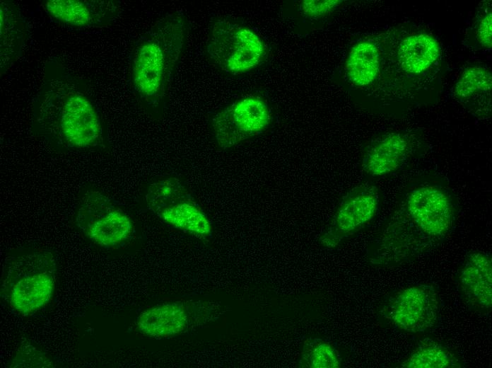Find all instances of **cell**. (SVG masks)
Wrapping results in <instances>:
<instances>
[{
  "mask_svg": "<svg viewBox=\"0 0 492 368\" xmlns=\"http://www.w3.org/2000/svg\"><path fill=\"white\" fill-rule=\"evenodd\" d=\"M42 6L54 21L74 29L105 26L120 9L115 0H45Z\"/></svg>",
  "mask_w": 492,
  "mask_h": 368,
  "instance_id": "obj_8",
  "label": "cell"
},
{
  "mask_svg": "<svg viewBox=\"0 0 492 368\" xmlns=\"http://www.w3.org/2000/svg\"><path fill=\"white\" fill-rule=\"evenodd\" d=\"M188 317L184 306L177 303L164 304L143 311L136 326L144 334L157 338L175 336L184 330Z\"/></svg>",
  "mask_w": 492,
  "mask_h": 368,
  "instance_id": "obj_13",
  "label": "cell"
},
{
  "mask_svg": "<svg viewBox=\"0 0 492 368\" xmlns=\"http://www.w3.org/2000/svg\"><path fill=\"white\" fill-rule=\"evenodd\" d=\"M299 366L303 368H339L337 352L328 342L320 338H309L303 344Z\"/></svg>",
  "mask_w": 492,
  "mask_h": 368,
  "instance_id": "obj_19",
  "label": "cell"
},
{
  "mask_svg": "<svg viewBox=\"0 0 492 368\" xmlns=\"http://www.w3.org/2000/svg\"><path fill=\"white\" fill-rule=\"evenodd\" d=\"M407 368H449L455 367V359L440 345L430 340L420 343L402 364Z\"/></svg>",
  "mask_w": 492,
  "mask_h": 368,
  "instance_id": "obj_18",
  "label": "cell"
},
{
  "mask_svg": "<svg viewBox=\"0 0 492 368\" xmlns=\"http://www.w3.org/2000/svg\"><path fill=\"white\" fill-rule=\"evenodd\" d=\"M440 46L427 33L409 35L402 40L398 49L401 67L411 74H419L428 69L438 59Z\"/></svg>",
  "mask_w": 492,
  "mask_h": 368,
  "instance_id": "obj_14",
  "label": "cell"
},
{
  "mask_svg": "<svg viewBox=\"0 0 492 368\" xmlns=\"http://www.w3.org/2000/svg\"><path fill=\"white\" fill-rule=\"evenodd\" d=\"M409 149V141L404 134L397 132L385 134L366 150L363 159V168L365 173L375 177L391 173L402 165Z\"/></svg>",
  "mask_w": 492,
  "mask_h": 368,
  "instance_id": "obj_12",
  "label": "cell"
},
{
  "mask_svg": "<svg viewBox=\"0 0 492 368\" xmlns=\"http://www.w3.org/2000/svg\"><path fill=\"white\" fill-rule=\"evenodd\" d=\"M112 209L110 201L100 193L90 195L84 202L76 217L77 225L84 232L106 213Z\"/></svg>",
  "mask_w": 492,
  "mask_h": 368,
  "instance_id": "obj_22",
  "label": "cell"
},
{
  "mask_svg": "<svg viewBox=\"0 0 492 368\" xmlns=\"http://www.w3.org/2000/svg\"><path fill=\"white\" fill-rule=\"evenodd\" d=\"M158 214L170 225L196 236L206 237L211 233L206 216L189 201L168 207Z\"/></svg>",
  "mask_w": 492,
  "mask_h": 368,
  "instance_id": "obj_16",
  "label": "cell"
},
{
  "mask_svg": "<svg viewBox=\"0 0 492 368\" xmlns=\"http://www.w3.org/2000/svg\"><path fill=\"white\" fill-rule=\"evenodd\" d=\"M25 268L16 277L14 284L11 286L8 299L11 307L18 313L28 315L43 307L51 299L54 280L48 265L40 269Z\"/></svg>",
  "mask_w": 492,
  "mask_h": 368,
  "instance_id": "obj_9",
  "label": "cell"
},
{
  "mask_svg": "<svg viewBox=\"0 0 492 368\" xmlns=\"http://www.w3.org/2000/svg\"><path fill=\"white\" fill-rule=\"evenodd\" d=\"M459 282L462 293L472 308L483 313L491 310L492 262L488 253H470L462 267Z\"/></svg>",
  "mask_w": 492,
  "mask_h": 368,
  "instance_id": "obj_10",
  "label": "cell"
},
{
  "mask_svg": "<svg viewBox=\"0 0 492 368\" xmlns=\"http://www.w3.org/2000/svg\"><path fill=\"white\" fill-rule=\"evenodd\" d=\"M132 230V224L126 214L112 209L94 222L86 235L95 243L113 246L126 240Z\"/></svg>",
  "mask_w": 492,
  "mask_h": 368,
  "instance_id": "obj_17",
  "label": "cell"
},
{
  "mask_svg": "<svg viewBox=\"0 0 492 368\" xmlns=\"http://www.w3.org/2000/svg\"><path fill=\"white\" fill-rule=\"evenodd\" d=\"M206 49L216 65L233 74L254 69L266 54L265 45L257 34L247 27L227 20L213 23Z\"/></svg>",
  "mask_w": 492,
  "mask_h": 368,
  "instance_id": "obj_3",
  "label": "cell"
},
{
  "mask_svg": "<svg viewBox=\"0 0 492 368\" xmlns=\"http://www.w3.org/2000/svg\"><path fill=\"white\" fill-rule=\"evenodd\" d=\"M476 38L482 47L491 48L492 45V15L488 12L481 19L476 30Z\"/></svg>",
  "mask_w": 492,
  "mask_h": 368,
  "instance_id": "obj_24",
  "label": "cell"
},
{
  "mask_svg": "<svg viewBox=\"0 0 492 368\" xmlns=\"http://www.w3.org/2000/svg\"><path fill=\"white\" fill-rule=\"evenodd\" d=\"M187 193L175 178H169L153 183L146 194L149 207L159 214L172 205L185 202Z\"/></svg>",
  "mask_w": 492,
  "mask_h": 368,
  "instance_id": "obj_20",
  "label": "cell"
},
{
  "mask_svg": "<svg viewBox=\"0 0 492 368\" xmlns=\"http://www.w3.org/2000/svg\"><path fill=\"white\" fill-rule=\"evenodd\" d=\"M270 120L266 103L259 97L247 96L218 113L212 126L217 144L228 149L259 134Z\"/></svg>",
  "mask_w": 492,
  "mask_h": 368,
  "instance_id": "obj_4",
  "label": "cell"
},
{
  "mask_svg": "<svg viewBox=\"0 0 492 368\" xmlns=\"http://www.w3.org/2000/svg\"><path fill=\"white\" fill-rule=\"evenodd\" d=\"M346 72L354 84L363 86L377 77L380 69V53L375 44L363 41L350 50L346 63Z\"/></svg>",
  "mask_w": 492,
  "mask_h": 368,
  "instance_id": "obj_15",
  "label": "cell"
},
{
  "mask_svg": "<svg viewBox=\"0 0 492 368\" xmlns=\"http://www.w3.org/2000/svg\"><path fill=\"white\" fill-rule=\"evenodd\" d=\"M341 2L339 0H304L300 6L303 13L307 16L317 17L329 13Z\"/></svg>",
  "mask_w": 492,
  "mask_h": 368,
  "instance_id": "obj_23",
  "label": "cell"
},
{
  "mask_svg": "<svg viewBox=\"0 0 492 368\" xmlns=\"http://www.w3.org/2000/svg\"><path fill=\"white\" fill-rule=\"evenodd\" d=\"M377 188L369 183H361L343 197L327 228L320 238V243L328 248L354 234L375 216L379 205Z\"/></svg>",
  "mask_w": 492,
  "mask_h": 368,
  "instance_id": "obj_5",
  "label": "cell"
},
{
  "mask_svg": "<svg viewBox=\"0 0 492 368\" xmlns=\"http://www.w3.org/2000/svg\"><path fill=\"white\" fill-rule=\"evenodd\" d=\"M439 310L440 302L434 288L419 284L398 292L390 303L389 315L399 328L417 333L434 326Z\"/></svg>",
  "mask_w": 492,
  "mask_h": 368,
  "instance_id": "obj_6",
  "label": "cell"
},
{
  "mask_svg": "<svg viewBox=\"0 0 492 368\" xmlns=\"http://www.w3.org/2000/svg\"><path fill=\"white\" fill-rule=\"evenodd\" d=\"M410 217L425 234L434 236L445 235L451 229L455 209L449 194L433 185L418 187L406 197Z\"/></svg>",
  "mask_w": 492,
  "mask_h": 368,
  "instance_id": "obj_7",
  "label": "cell"
},
{
  "mask_svg": "<svg viewBox=\"0 0 492 368\" xmlns=\"http://www.w3.org/2000/svg\"><path fill=\"white\" fill-rule=\"evenodd\" d=\"M33 127L57 149L101 146L103 123L87 85L56 59L47 62L33 103Z\"/></svg>",
  "mask_w": 492,
  "mask_h": 368,
  "instance_id": "obj_1",
  "label": "cell"
},
{
  "mask_svg": "<svg viewBox=\"0 0 492 368\" xmlns=\"http://www.w3.org/2000/svg\"><path fill=\"white\" fill-rule=\"evenodd\" d=\"M28 38L26 22L18 6L13 1L0 3L1 76L22 54Z\"/></svg>",
  "mask_w": 492,
  "mask_h": 368,
  "instance_id": "obj_11",
  "label": "cell"
},
{
  "mask_svg": "<svg viewBox=\"0 0 492 368\" xmlns=\"http://www.w3.org/2000/svg\"><path fill=\"white\" fill-rule=\"evenodd\" d=\"M491 72L481 66L466 69L458 79L454 92L459 99H466L481 93H489L491 90Z\"/></svg>",
  "mask_w": 492,
  "mask_h": 368,
  "instance_id": "obj_21",
  "label": "cell"
},
{
  "mask_svg": "<svg viewBox=\"0 0 492 368\" xmlns=\"http://www.w3.org/2000/svg\"><path fill=\"white\" fill-rule=\"evenodd\" d=\"M187 30L185 16L175 11L157 21L135 42L130 57V83L146 108L156 110L165 102Z\"/></svg>",
  "mask_w": 492,
  "mask_h": 368,
  "instance_id": "obj_2",
  "label": "cell"
}]
</instances>
